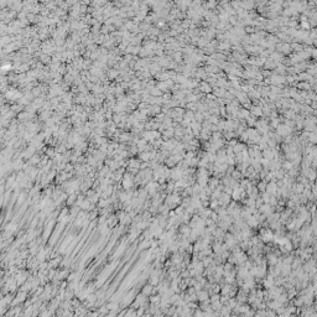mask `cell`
<instances>
[{
    "mask_svg": "<svg viewBox=\"0 0 317 317\" xmlns=\"http://www.w3.org/2000/svg\"><path fill=\"white\" fill-rule=\"evenodd\" d=\"M244 149H247V146H245L243 142H239L238 141V144L234 146V148H232V150H233V152H234V155H238V154H240V152L244 150Z\"/></svg>",
    "mask_w": 317,
    "mask_h": 317,
    "instance_id": "cell-3",
    "label": "cell"
},
{
    "mask_svg": "<svg viewBox=\"0 0 317 317\" xmlns=\"http://www.w3.org/2000/svg\"><path fill=\"white\" fill-rule=\"evenodd\" d=\"M292 131H294V129L286 126L285 124H279L278 128L275 129V134L279 135V136H281V138H285V136L292 134Z\"/></svg>",
    "mask_w": 317,
    "mask_h": 317,
    "instance_id": "cell-1",
    "label": "cell"
},
{
    "mask_svg": "<svg viewBox=\"0 0 317 317\" xmlns=\"http://www.w3.org/2000/svg\"><path fill=\"white\" fill-rule=\"evenodd\" d=\"M282 167L290 171L291 169H294V165H292V162H291V161H288V160H286V161L282 162Z\"/></svg>",
    "mask_w": 317,
    "mask_h": 317,
    "instance_id": "cell-5",
    "label": "cell"
},
{
    "mask_svg": "<svg viewBox=\"0 0 317 317\" xmlns=\"http://www.w3.org/2000/svg\"><path fill=\"white\" fill-rule=\"evenodd\" d=\"M198 89H200V92H203V94H206V96L212 93V87H211V84L207 83L206 81L201 82L200 86H198Z\"/></svg>",
    "mask_w": 317,
    "mask_h": 317,
    "instance_id": "cell-2",
    "label": "cell"
},
{
    "mask_svg": "<svg viewBox=\"0 0 317 317\" xmlns=\"http://www.w3.org/2000/svg\"><path fill=\"white\" fill-rule=\"evenodd\" d=\"M140 159L144 160V161H150V152H148V151L140 152Z\"/></svg>",
    "mask_w": 317,
    "mask_h": 317,
    "instance_id": "cell-4",
    "label": "cell"
}]
</instances>
